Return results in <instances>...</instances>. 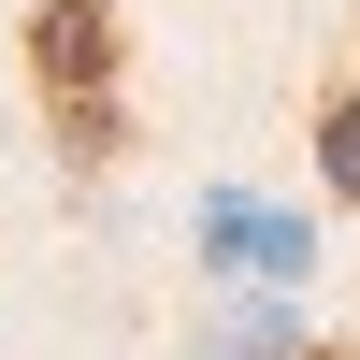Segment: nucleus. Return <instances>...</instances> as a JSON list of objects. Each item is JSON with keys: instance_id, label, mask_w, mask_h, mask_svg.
I'll list each match as a JSON object with an SVG mask.
<instances>
[{"instance_id": "nucleus-1", "label": "nucleus", "mask_w": 360, "mask_h": 360, "mask_svg": "<svg viewBox=\"0 0 360 360\" xmlns=\"http://www.w3.org/2000/svg\"><path fill=\"white\" fill-rule=\"evenodd\" d=\"M115 72H130L115 0H44V15H29V86H44V101H115Z\"/></svg>"}, {"instance_id": "nucleus-2", "label": "nucleus", "mask_w": 360, "mask_h": 360, "mask_svg": "<svg viewBox=\"0 0 360 360\" xmlns=\"http://www.w3.org/2000/svg\"><path fill=\"white\" fill-rule=\"evenodd\" d=\"M202 360H303V303H245V317H217Z\"/></svg>"}, {"instance_id": "nucleus-3", "label": "nucleus", "mask_w": 360, "mask_h": 360, "mask_svg": "<svg viewBox=\"0 0 360 360\" xmlns=\"http://www.w3.org/2000/svg\"><path fill=\"white\" fill-rule=\"evenodd\" d=\"M317 188H346V202H360V101L317 115Z\"/></svg>"}]
</instances>
